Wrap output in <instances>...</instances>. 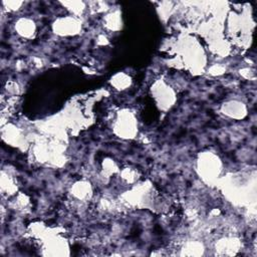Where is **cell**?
Here are the masks:
<instances>
[{"label": "cell", "instance_id": "cell-10", "mask_svg": "<svg viewBox=\"0 0 257 257\" xmlns=\"http://www.w3.org/2000/svg\"><path fill=\"white\" fill-rule=\"evenodd\" d=\"M204 246L201 242L198 241H189L185 243L182 248V254L188 256H199L203 255Z\"/></svg>", "mask_w": 257, "mask_h": 257}, {"label": "cell", "instance_id": "cell-3", "mask_svg": "<svg viewBox=\"0 0 257 257\" xmlns=\"http://www.w3.org/2000/svg\"><path fill=\"white\" fill-rule=\"evenodd\" d=\"M153 98L158 106L162 111L170 110L176 102V93L174 89L163 81H158L152 86Z\"/></svg>", "mask_w": 257, "mask_h": 257}, {"label": "cell", "instance_id": "cell-14", "mask_svg": "<svg viewBox=\"0 0 257 257\" xmlns=\"http://www.w3.org/2000/svg\"><path fill=\"white\" fill-rule=\"evenodd\" d=\"M1 189L2 191L7 192L8 194H14V192L17 190L13 179L8 175H4V173H2L1 177Z\"/></svg>", "mask_w": 257, "mask_h": 257}, {"label": "cell", "instance_id": "cell-16", "mask_svg": "<svg viewBox=\"0 0 257 257\" xmlns=\"http://www.w3.org/2000/svg\"><path fill=\"white\" fill-rule=\"evenodd\" d=\"M225 71H226V69H225L224 67L220 66V64H215V66L211 67L208 71V73L214 77H217V76H221L225 73Z\"/></svg>", "mask_w": 257, "mask_h": 257}, {"label": "cell", "instance_id": "cell-11", "mask_svg": "<svg viewBox=\"0 0 257 257\" xmlns=\"http://www.w3.org/2000/svg\"><path fill=\"white\" fill-rule=\"evenodd\" d=\"M105 24H106V27L110 30H113V31L119 30L122 25V18H121L120 12L114 11V12H111L110 14H108L105 18Z\"/></svg>", "mask_w": 257, "mask_h": 257}, {"label": "cell", "instance_id": "cell-2", "mask_svg": "<svg viewBox=\"0 0 257 257\" xmlns=\"http://www.w3.org/2000/svg\"><path fill=\"white\" fill-rule=\"evenodd\" d=\"M114 133L125 140L134 139L138 135V122L135 115L128 110L119 112L114 123Z\"/></svg>", "mask_w": 257, "mask_h": 257}, {"label": "cell", "instance_id": "cell-15", "mask_svg": "<svg viewBox=\"0 0 257 257\" xmlns=\"http://www.w3.org/2000/svg\"><path fill=\"white\" fill-rule=\"evenodd\" d=\"M138 173L132 169V168H126L125 170L122 171V178L127 182V183H133L135 180L138 178Z\"/></svg>", "mask_w": 257, "mask_h": 257}, {"label": "cell", "instance_id": "cell-7", "mask_svg": "<svg viewBox=\"0 0 257 257\" xmlns=\"http://www.w3.org/2000/svg\"><path fill=\"white\" fill-rule=\"evenodd\" d=\"M240 248V241L234 237H226L218 240L216 250L223 255H233Z\"/></svg>", "mask_w": 257, "mask_h": 257}, {"label": "cell", "instance_id": "cell-4", "mask_svg": "<svg viewBox=\"0 0 257 257\" xmlns=\"http://www.w3.org/2000/svg\"><path fill=\"white\" fill-rule=\"evenodd\" d=\"M52 30L59 37H75L82 30V23L76 16L57 18L52 24Z\"/></svg>", "mask_w": 257, "mask_h": 257}, {"label": "cell", "instance_id": "cell-12", "mask_svg": "<svg viewBox=\"0 0 257 257\" xmlns=\"http://www.w3.org/2000/svg\"><path fill=\"white\" fill-rule=\"evenodd\" d=\"M3 138L6 139L7 143H10L14 146L20 145L21 142V134L19 130H17V128H10L7 130L3 131Z\"/></svg>", "mask_w": 257, "mask_h": 257}, {"label": "cell", "instance_id": "cell-13", "mask_svg": "<svg viewBox=\"0 0 257 257\" xmlns=\"http://www.w3.org/2000/svg\"><path fill=\"white\" fill-rule=\"evenodd\" d=\"M62 4L67 7L76 17L83 14L86 9V4L83 1H66L62 2Z\"/></svg>", "mask_w": 257, "mask_h": 257}, {"label": "cell", "instance_id": "cell-8", "mask_svg": "<svg viewBox=\"0 0 257 257\" xmlns=\"http://www.w3.org/2000/svg\"><path fill=\"white\" fill-rule=\"evenodd\" d=\"M72 195L78 200H86L91 195V186L86 181H79L72 187Z\"/></svg>", "mask_w": 257, "mask_h": 257}, {"label": "cell", "instance_id": "cell-6", "mask_svg": "<svg viewBox=\"0 0 257 257\" xmlns=\"http://www.w3.org/2000/svg\"><path fill=\"white\" fill-rule=\"evenodd\" d=\"M14 27H15L16 34L23 39H27V40L32 39V38H35V36L37 34L36 22L27 17H21V18L17 19Z\"/></svg>", "mask_w": 257, "mask_h": 257}, {"label": "cell", "instance_id": "cell-9", "mask_svg": "<svg viewBox=\"0 0 257 257\" xmlns=\"http://www.w3.org/2000/svg\"><path fill=\"white\" fill-rule=\"evenodd\" d=\"M110 83L117 90H125L131 86L132 78L125 73H118L111 78Z\"/></svg>", "mask_w": 257, "mask_h": 257}, {"label": "cell", "instance_id": "cell-17", "mask_svg": "<svg viewBox=\"0 0 257 257\" xmlns=\"http://www.w3.org/2000/svg\"><path fill=\"white\" fill-rule=\"evenodd\" d=\"M23 3L20 1H3V5L10 11L18 10Z\"/></svg>", "mask_w": 257, "mask_h": 257}, {"label": "cell", "instance_id": "cell-1", "mask_svg": "<svg viewBox=\"0 0 257 257\" xmlns=\"http://www.w3.org/2000/svg\"><path fill=\"white\" fill-rule=\"evenodd\" d=\"M197 171L205 183L210 185L217 184L222 173L221 160L212 152H203L197 160Z\"/></svg>", "mask_w": 257, "mask_h": 257}, {"label": "cell", "instance_id": "cell-5", "mask_svg": "<svg viewBox=\"0 0 257 257\" xmlns=\"http://www.w3.org/2000/svg\"><path fill=\"white\" fill-rule=\"evenodd\" d=\"M221 113L230 119L242 120L247 116V107L239 101H228L221 106Z\"/></svg>", "mask_w": 257, "mask_h": 257}]
</instances>
